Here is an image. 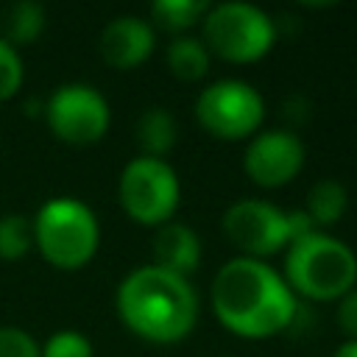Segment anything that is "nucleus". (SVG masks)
<instances>
[{"label": "nucleus", "instance_id": "20e7f679", "mask_svg": "<svg viewBox=\"0 0 357 357\" xmlns=\"http://www.w3.org/2000/svg\"><path fill=\"white\" fill-rule=\"evenodd\" d=\"M33 245L39 254L61 271L84 268L100 245V223L89 204L75 195L47 198L31 218Z\"/></svg>", "mask_w": 357, "mask_h": 357}, {"label": "nucleus", "instance_id": "6e6552de", "mask_svg": "<svg viewBox=\"0 0 357 357\" xmlns=\"http://www.w3.org/2000/svg\"><path fill=\"white\" fill-rule=\"evenodd\" d=\"M198 123L220 139L254 137L265 120V100L259 89L243 78H220L195 98Z\"/></svg>", "mask_w": 357, "mask_h": 357}, {"label": "nucleus", "instance_id": "423d86ee", "mask_svg": "<svg viewBox=\"0 0 357 357\" xmlns=\"http://www.w3.org/2000/svg\"><path fill=\"white\" fill-rule=\"evenodd\" d=\"M204 36L209 56H220L226 61H257L262 59L276 42V22L273 17L259 8L257 3L245 0H226L206 6L201 17Z\"/></svg>", "mask_w": 357, "mask_h": 357}, {"label": "nucleus", "instance_id": "f257e3e1", "mask_svg": "<svg viewBox=\"0 0 357 357\" xmlns=\"http://www.w3.org/2000/svg\"><path fill=\"white\" fill-rule=\"evenodd\" d=\"M209 301L215 318L240 337H271L296 318L298 298L284 276L265 259L231 257L212 276Z\"/></svg>", "mask_w": 357, "mask_h": 357}, {"label": "nucleus", "instance_id": "6ab92c4d", "mask_svg": "<svg viewBox=\"0 0 357 357\" xmlns=\"http://www.w3.org/2000/svg\"><path fill=\"white\" fill-rule=\"evenodd\" d=\"M39 357H95V349L84 332L59 329L39 346Z\"/></svg>", "mask_w": 357, "mask_h": 357}, {"label": "nucleus", "instance_id": "39448f33", "mask_svg": "<svg viewBox=\"0 0 357 357\" xmlns=\"http://www.w3.org/2000/svg\"><path fill=\"white\" fill-rule=\"evenodd\" d=\"M220 229L231 245L240 248V257L262 259L290 245L293 240L315 231L304 209H279L262 198H240L229 204L220 218Z\"/></svg>", "mask_w": 357, "mask_h": 357}, {"label": "nucleus", "instance_id": "dca6fc26", "mask_svg": "<svg viewBox=\"0 0 357 357\" xmlns=\"http://www.w3.org/2000/svg\"><path fill=\"white\" fill-rule=\"evenodd\" d=\"M346 206H349L346 187L337 178H321V181H315L310 187L307 201H304L301 209L310 215L312 226L318 229V226H332L335 220H340L343 212H346Z\"/></svg>", "mask_w": 357, "mask_h": 357}, {"label": "nucleus", "instance_id": "0eeeda50", "mask_svg": "<svg viewBox=\"0 0 357 357\" xmlns=\"http://www.w3.org/2000/svg\"><path fill=\"white\" fill-rule=\"evenodd\" d=\"M117 198L131 220L142 226H162L173 220L181 201L178 173L170 162L139 153L120 170Z\"/></svg>", "mask_w": 357, "mask_h": 357}, {"label": "nucleus", "instance_id": "2eb2a0df", "mask_svg": "<svg viewBox=\"0 0 357 357\" xmlns=\"http://www.w3.org/2000/svg\"><path fill=\"white\" fill-rule=\"evenodd\" d=\"M165 61H167V67H170V73L176 78L198 81L209 70V50L198 36L178 33V36L170 39V45L165 50Z\"/></svg>", "mask_w": 357, "mask_h": 357}, {"label": "nucleus", "instance_id": "ddd939ff", "mask_svg": "<svg viewBox=\"0 0 357 357\" xmlns=\"http://www.w3.org/2000/svg\"><path fill=\"white\" fill-rule=\"evenodd\" d=\"M137 142L142 156L162 159L176 145V117L165 106H151L137 117Z\"/></svg>", "mask_w": 357, "mask_h": 357}, {"label": "nucleus", "instance_id": "412c9836", "mask_svg": "<svg viewBox=\"0 0 357 357\" xmlns=\"http://www.w3.org/2000/svg\"><path fill=\"white\" fill-rule=\"evenodd\" d=\"M0 357H39L36 337L22 326H0Z\"/></svg>", "mask_w": 357, "mask_h": 357}, {"label": "nucleus", "instance_id": "5701e85b", "mask_svg": "<svg viewBox=\"0 0 357 357\" xmlns=\"http://www.w3.org/2000/svg\"><path fill=\"white\" fill-rule=\"evenodd\" d=\"M332 357H357V340L346 337V340L332 351Z\"/></svg>", "mask_w": 357, "mask_h": 357}, {"label": "nucleus", "instance_id": "4468645a", "mask_svg": "<svg viewBox=\"0 0 357 357\" xmlns=\"http://www.w3.org/2000/svg\"><path fill=\"white\" fill-rule=\"evenodd\" d=\"M47 25V14L45 6L36 0H17L6 14H3V39L14 47L20 45H31L42 36Z\"/></svg>", "mask_w": 357, "mask_h": 357}, {"label": "nucleus", "instance_id": "aec40b11", "mask_svg": "<svg viewBox=\"0 0 357 357\" xmlns=\"http://www.w3.org/2000/svg\"><path fill=\"white\" fill-rule=\"evenodd\" d=\"M25 81V67H22V56L14 45H8L0 36V103L14 98L20 92Z\"/></svg>", "mask_w": 357, "mask_h": 357}, {"label": "nucleus", "instance_id": "9d476101", "mask_svg": "<svg viewBox=\"0 0 357 357\" xmlns=\"http://www.w3.org/2000/svg\"><path fill=\"white\" fill-rule=\"evenodd\" d=\"M304 165V145L287 128H262L257 131L243 156V170L259 187H282Z\"/></svg>", "mask_w": 357, "mask_h": 357}, {"label": "nucleus", "instance_id": "7ed1b4c3", "mask_svg": "<svg viewBox=\"0 0 357 357\" xmlns=\"http://www.w3.org/2000/svg\"><path fill=\"white\" fill-rule=\"evenodd\" d=\"M282 276L296 298L335 301L357 284V254L340 237L315 229L287 245Z\"/></svg>", "mask_w": 357, "mask_h": 357}, {"label": "nucleus", "instance_id": "f8f14e48", "mask_svg": "<svg viewBox=\"0 0 357 357\" xmlns=\"http://www.w3.org/2000/svg\"><path fill=\"white\" fill-rule=\"evenodd\" d=\"M201 262V237L181 220H167L153 234V265L190 276Z\"/></svg>", "mask_w": 357, "mask_h": 357}, {"label": "nucleus", "instance_id": "4be33fe9", "mask_svg": "<svg viewBox=\"0 0 357 357\" xmlns=\"http://www.w3.org/2000/svg\"><path fill=\"white\" fill-rule=\"evenodd\" d=\"M337 324L351 340H357V284L343 298H337Z\"/></svg>", "mask_w": 357, "mask_h": 357}, {"label": "nucleus", "instance_id": "f3484780", "mask_svg": "<svg viewBox=\"0 0 357 357\" xmlns=\"http://www.w3.org/2000/svg\"><path fill=\"white\" fill-rule=\"evenodd\" d=\"M33 248V226L28 215H0V259H20Z\"/></svg>", "mask_w": 357, "mask_h": 357}, {"label": "nucleus", "instance_id": "9b49d317", "mask_svg": "<svg viewBox=\"0 0 357 357\" xmlns=\"http://www.w3.org/2000/svg\"><path fill=\"white\" fill-rule=\"evenodd\" d=\"M156 45L153 22L134 14H120L109 20L98 36V50L103 61L114 70H131L142 64Z\"/></svg>", "mask_w": 357, "mask_h": 357}, {"label": "nucleus", "instance_id": "f03ea898", "mask_svg": "<svg viewBox=\"0 0 357 357\" xmlns=\"http://www.w3.org/2000/svg\"><path fill=\"white\" fill-rule=\"evenodd\" d=\"M120 321L151 343L184 340L198 321V296L190 276L159 265H139L123 276L114 293Z\"/></svg>", "mask_w": 357, "mask_h": 357}, {"label": "nucleus", "instance_id": "1a4fd4ad", "mask_svg": "<svg viewBox=\"0 0 357 357\" xmlns=\"http://www.w3.org/2000/svg\"><path fill=\"white\" fill-rule=\"evenodd\" d=\"M42 114L50 134L70 145H89L103 139L112 123L109 100L103 98L100 89L84 81H70L56 86L47 95Z\"/></svg>", "mask_w": 357, "mask_h": 357}, {"label": "nucleus", "instance_id": "a211bd4d", "mask_svg": "<svg viewBox=\"0 0 357 357\" xmlns=\"http://www.w3.org/2000/svg\"><path fill=\"white\" fill-rule=\"evenodd\" d=\"M206 11L204 0H156L151 6V20L167 31H187Z\"/></svg>", "mask_w": 357, "mask_h": 357}]
</instances>
